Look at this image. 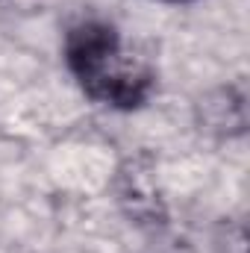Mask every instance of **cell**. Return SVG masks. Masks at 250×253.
<instances>
[{
	"label": "cell",
	"instance_id": "cell-1",
	"mask_svg": "<svg viewBox=\"0 0 250 253\" xmlns=\"http://www.w3.org/2000/svg\"><path fill=\"white\" fill-rule=\"evenodd\" d=\"M65 62L80 88L106 106L135 109L153 91V68L121 44L115 27L83 21L65 39Z\"/></svg>",
	"mask_w": 250,
	"mask_h": 253
}]
</instances>
